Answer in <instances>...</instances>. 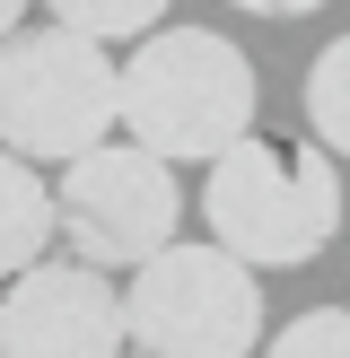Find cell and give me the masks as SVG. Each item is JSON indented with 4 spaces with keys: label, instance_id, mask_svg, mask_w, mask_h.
Instances as JSON below:
<instances>
[{
    "label": "cell",
    "instance_id": "obj_1",
    "mask_svg": "<svg viewBox=\"0 0 350 358\" xmlns=\"http://www.w3.org/2000/svg\"><path fill=\"white\" fill-rule=\"evenodd\" d=\"M254 62L219 27H149L132 62H114V122L167 166H210L237 131H254Z\"/></svg>",
    "mask_w": 350,
    "mask_h": 358
},
{
    "label": "cell",
    "instance_id": "obj_2",
    "mask_svg": "<svg viewBox=\"0 0 350 358\" xmlns=\"http://www.w3.org/2000/svg\"><path fill=\"white\" fill-rule=\"evenodd\" d=\"M202 227L245 271H298L342 236V157L315 140L237 131L202 166Z\"/></svg>",
    "mask_w": 350,
    "mask_h": 358
},
{
    "label": "cell",
    "instance_id": "obj_3",
    "mask_svg": "<svg viewBox=\"0 0 350 358\" xmlns=\"http://www.w3.org/2000/svg\"><path fill=\"white\" fill-rule=\"evenodd\" d=\"M262 289L227 245L167 236L122 280V358H254Z\"/></svg>",
    "mask_w": 350,
    "mask_h": 358
},
{
    "label": "cell",
    "instance_id": "obj_4",
    "mask_svg": "<svg viewBox=\"0 0 350 358\" xmlns=\"http://www.w3.org/2000/svg\"><path fill=\"white\" fill-rule=\"evenodd\" d=\"M97 140H114V52L62 17L0 35V149L62 166Z\"/></svg>",
    "mask_w": 350,
    "mask_h": 358
},
{
    "label": "cell",
    "instance_id": "obj_5",
    "mask_svg": "<svg viewBox=\"0 0 350 358\" xmlns=\"http://www.w3.org/2000/svg\"><path fill=\"white\" fill-rule=\"evenodd\" d=\"M184 219V184L167 157H149L140 140H97V149L62 157L52 175V236H70V254L97 271H132Z\"/></svg>",
    "mask_w": 350,
    "mask_h": 358
},
{
    "label": "cell",
    "instance_id": "obj_6",
    "mask_svg": "<svg viewBox=\"0 0 350 358\" xmlns=\"http://www.w3.org/2000/svg\"><path fill=\"white\" fill-rule=\"evenodd\" d=\"M0 358H122V289L79 254H35L0 297Z\"/></svg>",
    "mask_w": 350,
    "mask_h": 358
},
{
    "label": "cell",
    "instance_id": "obj_7",
    "mask_svg": "<svg viewBox=\"0 0 350 358\" xmlns=\"http://www.w3.org/2000/svg\"><path fill=\"white\" fill-rule=\"evenodd\" d=\"M35 254H52V184H44V166L0 149V280L27 271Z\"/></svg>",
    "mask_w": 350,
    "mask_h": 358
},
{
    "label": "cell",
    "instance_id": "obj_8",
    "mask_svg": "<svg viewBox=\"0 0 350 358\" xmlns=\"http://www.w3.org/2000/svg\"><path fill=\"white\" fill-rule=\"evenodd\" d=\"M307 131H315L324 157H350V35L324 44L315 70H307Z\"/></svg>",
    "mask_w": 350,
    "mask_h": 358
},
{
    "label": "cell",
    "instance_id": "obj_9",
    "mask_svg": "<svg viewBox=\"0 0 350 358\" xmlns=\"http://www.w3.org/2000/svg\"><path fill=\"white\" fill-rule=\"evenodd\" d=\"M62 27H79V35H97V44H132V35H149V27H167V9L175 0H44Z\"/></svg>",
    "mask_w": 350,
    "mask_h": 358
},
{
    "label": "cell",
    "instance_id": "obj_10",
    "mask_svg": "<svg viewBox=\"0 0 350 358\" xmlns=\"http://www.w3.org/2000/svg\"><path fill=\"white\" fill-rule=\"evenodd\" d=\"M262 358H350V306H307L262 341Z\"/></svg>",
    "mask_w": 350,
    "mask_h": 358
},
{
    "label": "cell",
    "instance_id": "obj_11",
    "mask_svg": "<svg viewBox=\"0 0 350 358\" xmlns=\"http://www.w3.org/2000/svg\"><path fill=\"white\" fill-rule=\"evenodd\" d=\"M237 17H315L324 0H227Z\"/></svg>",
    "mask_w": 350,
    "mask_h": 358
},
{
    "label": "cell",
    "instance_id": "obj_12",
    "mask_svg": "<svg viewBox=\"0 0 350 358\" xmlns=\"http://www.w3.org/2000/svg\"><path fill=\"white\" fill-rule=\"evenodd\" d=\"M27 27V0H0V35H18Z\"/></svg>",
    "mask_w": 350,
    "mask_h": 358
}]
</instances>
